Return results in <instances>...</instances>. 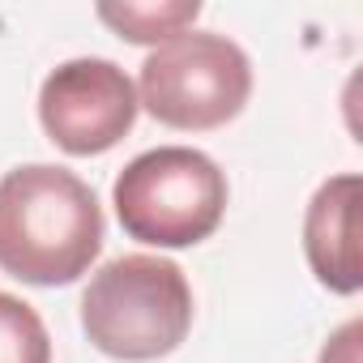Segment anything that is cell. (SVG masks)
Returning <instances> with one entry per match:
<instances>
[{"instance_id": "1", "label": "cell", "mask_w": 363, "mask_h": 363, "mask_svg": "<svg viewBox=\"0 0 363 363\" xmlns=\"http://www.w3.org/2000/svg\"><path fill=\"white\" fill-rule=\"evenodd\" d=\"M103 252V210L69 167L26 162L0 175V269L30 286H69Z\"/></svg>"}, {"instance_id": "2", "label": "cell", "mask_w": 363, "mask_h": 363, "mask_svg": "<svg viewBox=\"0 0 363 363\" xmlns=\"http://www.w3.org/2000/svg\"><path fill=\"white\" fill-rule=\"evenodd\" d=\"M82 329L94 350L111 359H162L193 329V286L167 257H116L90 278L82 295Z\"/></svg>"}, {"instance_id": "3", "label": "cell", "mask_w": 363, "mask_h": 363, "mask_svg": "<svg viewBox=\"0 0 363 363\" xmlns=\"http://www.w3.org/2000/svg\"><path fill=\"white\" fill-rule=\"evenodd\" d=\"M111 206L128 240L193 248L210 240L227 214V175L193 145H158L116 175Z\"/></svg>"}, {"instance_id": "4", "label": "cell", "mask_w": 363, "mask_h": 363, "mask_svg": "<svg viewBox=\"0 0 363 363\" xmlns=\"http://www.w3.org/2000/svg\"><path fill=\"white\" fill-rule=\"evenodd\" d=\"M252 94L248 52L218 30H184L154 48L137 73V103L167 128L210 133L244 111Z\"/></svg>"}, {"instance_id": "5", "label": "cell", "mask_w": 363, "mask_h": 363, "mask_svg": "<svg viewBox=\"0 0 363 363\" xmlns=\"http://www.w3.org/2000/svg\"><path fill=\"white\" fill-rule=\"evenodd\" d=\"M137 86L133 77L103 56H82L65 60L60 69L48 73L39 90V120L43 133L77 158L107 154L120 145L133 124H137Z\"/></svg>"}, {"instance_id": "6", "label": "cell", "mask_w": 363, "mask_h": 363, "mask_svg": "<svg viewBox=\"0 0 363 363\" xmlns=\"http://www.w3.org/2000/svg\"><path fill=\"white\" fill-rule=\"evenodd\" d=\"M359 175H333L316 189L303 214V252L320 286L333 295H354L363 286V257H359Z\"/></svg>"}, {"instance_id": "7", "label": "cell", "mask_w": 363, "mask_h": 363, "mask_svg": "<svg viewBox=\"0 0 363 363\" xmlns=\"http://www.w3.org/2000/svg\"><path fill=\"white\" fill-rule=\"evenodd\" d=\"M99 18L124 39V43H167L175 35L193 30L201 18L197 0H179V5H99Z\"/></svg>"}, {"instance_id": "8", "label": "cell", "mask_w": 363, "mask_h": 363, "mask_svg": "<svg viewBox=\"0 0 363 363\" xmlns=\"http://www.w3.org/2000/svg\"><path fill=\"white\" fill-rule=\"evenodd\" d=\"M0 363H52L43 316L9 291H0Z\"/></svg>"}]
</instances>
